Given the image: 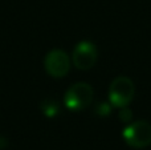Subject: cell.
I'll list each match as a JSON object with an SVG mask.
<instances>
[{
	"label": "cell",
	"instance_id": "6da1fadb",
	"mask_svg": "<svg viewBox=\"0 0 151 150\" xmlns=\"http://www.w3.org/2000/svg\"><path fill=\"white\" fill-rule=\"evenodd\" d=\"M135 87L126 76H118L111 81L109 88V101L114 108H126L133 101Z\"/></svg>",
	"mask_w": 151,
	"mask_h": 150
},
{
	"label": "cell",
	"instance_id": "7a4b0ae2",
	"mask_svg": "<svg viewBox=\"0 0 151 150\" xmlns=\"http://www.w3.org/2000/svg\"><path fill=\"white\" fill-rule=\"evenodd\" d=\"M94 90L88 82H77L66 90L64 96V104L69 110L80 112L91 104Z\"/></svg>",
	"mask_w": 151,
	"mask_h": 150
},
{
	"label": "cell",
	"instance_id": "3957f363",
	"mask_svg": "<svg viewBox=\"0 0 151 150\" xmlns=\"http://www.w3.org/2000/svg\"><path fill=\"white\" fill-rule=\"evenodd\" d=\"M122 137L130 148H147L151 144V125L147 121H134L123 129Z\"/></svg>",
	"mask_w": 151,
	"mask_h": 150
},
{
	"label": "cell",
	"instance_id": "277c9868",
	"mask_svg": "<svg viewBox=\"0 0 151 150\" xmlns=\"http://www.w3.org/2000/svg\"><path fill=\"white\" fill-rule=\"evenodd\" d=\"M44 66L49 76L56 77V79L65 77L70 71V58L65 50L53 49L45 56Z\"/></svg>",
	"mask_w": 151,
	"mask_h": 150
},
{
	"label": "cell",
	"instance_id": "5b68a950",
	"mask_svg": "<svg viewBox=\"0 0 151 150\" xmlns=\"http://www.w3.org/2000/svg\"><path fill=\"white\" fill-rule=\"evenodd\" d=\"M72 60L77 69L81 71H89L93 68L97 61V48L91 41L83 40L80 41L73 49Z\"/></svg>",
	"mask_w": 151,
	"mask_h": 150
},
{
	"label": "cell",
	"instance_id": "8992f818",
	"mask_svg": "<svg viewBox=\"0 0 151 150\" xmlns=\"http://www.w3.org/2000/svg\"><path fill=\"white\" fill-rule=\"evenodd\" d=\"M40 110L42 112L45 117L48 118H55L56 116L60 112V105L56 100L53 98H44V100L40 102Z\"/></svg>",
	"mask_w": 151,
	"mask_h": 150
},
{
	"label": "cell",
	"instance_id": "52a82bcc",
	"mask_svg": "<svg viewBox=\"0 0 151 150\" xmlns=\"http://www.w3.org/2000/svg\"><path fill=\"white\" fill-rule=\"evenodd\" d=\"M96 113L98 114V116H101V117H105V116H107V114L110 113V110H111V104H106V102H101V104H98V105L96 106Z\"/></svg>",
	"mask_w": 151,
	"mask_h": 150
},
{
	"label": "cell",
	"instance_id": "ba28073f",
	"mask_svg": "<svg viewBox=\"0 0 151 150\" xmlns=\"http://www.w3.org/2000/svg\"><path fill=\"white\" fill-rule=\"evenodd\" d=\"M131 118H133V112L126 106V108H121L119 112V120L122 122H130Z\"/></svg>",
	"mask_w": 151,
	"mask_h": 150
}]
</instances>
